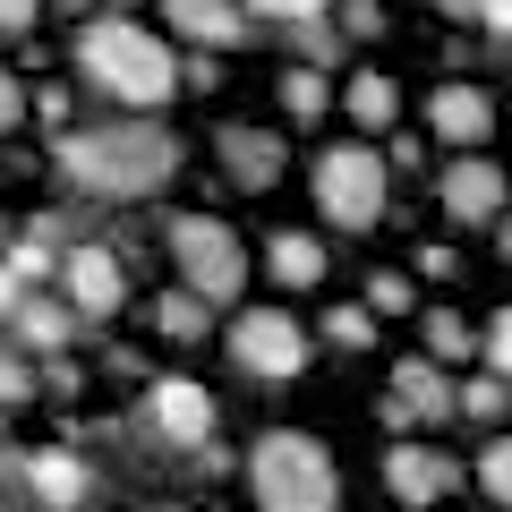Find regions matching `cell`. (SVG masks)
<instances>
[{
  "label": "cell",
  "instance_id": "20",
  "mask_svg": "<svg viewBox=\"0 0 512 512\" xmlns=\"http://www.w3.org/2000/svg\"><path fill=\"white\" fill-rule=\"evenodd\" d=\"M393 103H402V94H393V77H376V69L350 77V111H359L367 128H393Z\"/></svg>",
  "mask_w": 512,
  "mask_h": 512
},
{
  "label": "cell",
  "instance_id": "6",
  "mask_svg": "<svg viewBox=\"0 0 512 512\" xmlns=\"http://www.w3.org/2000/svg\"><path fill=\"white\" fill-rule=\"evenodd\" d=\"M231 359L248 367V376H265V384H291L299 367H308V333H299L282 308H248L231 325Z\"/></svg>",
  "mask_w": 512,
  "mask_h": 512
},
{
  "label": "cell",
  "instance_id": "5",
  "mask_svg": "<svg viewBox=\"0 0 512 512\" xmlns=\"http://www.w3.org/2000/svg\"><path fill=\"white\" fill-rule=\"evenodd\" d=\"M171 256H180V274L197 282L205 299H239V282H248V256H239V239L222 231L214 214H180L171 222Z\"/></svg>",
  "mask_w": 512,
  "mask_h": 512
},
{
  "label": "cell",
  "instance_id": "10",
  "mask_svg": "<svg viewBox=\"0 0 512 512\" xmlns=\"http://www.w3.org/2000/svg\"><path fill=\"white\" fill-rule=\"evenodd\" d=\"M436 188H444V214H453V222H495V214H504V171L478 163V154H470V163H444Z\"/></svg>",
  "mask_w": 512,
  "mask_h": 512
},
{
  "label": "cell",
  "instance_id": "33",
  "mask_svg": "<svg viewBox=\"0 0 512 512\" xmlns=\"http://www.w3.org/2000/svg\"><path fill=\"white\" fill-rule=\"evenodd\" d=\"M444 9H453V18H478V9H487V0H444Z\"/></svg>",
  "mask_w": 512,
  "mask_h": 512
},
{
  "label": "cell",
  "instance_id": "38",
  "mask_svg": "<svg viewBox=\"0 0 512 512\" xmlns=\"http://www.w3.org/2000/svg\"><path fill=\"white\" fill-rule=\"evenodd\" d=\"M504 512H512V504H504Z\"/></svg>",
  "mask_w": 512,
  "mask_h": 512
},
{
  "label": "cell",
  "instance_id": "26",
  "mask_svg": "<svg viewBox=\"0 0 512 512\" xmlns=\"http://www.w3.org/2000/svg\"><path fill=\"white\" fill-rule=\"evenodd\" d=\"M256 18H291V26H308V18H325L333 0H248Z\"/></svg>",
  "mask_w": 512,
  "mask_h": 512
},
{
  "label": "cell",
  "instance_id": "15",
  "mask_svg": "<svg viewBox=\"0 0 512 512\" xmlns=\"http://www.w3.org/2000/svg\"><path fill=\"white\" fill-rule=\"evenodd\" d=\"M265 265H274V282H282V291H316V282H325V248H316L308 231H274Z\"/></svg>",
  "mask_w": 512,
  "mask_h": 512
},
{
  "label": "cell",
  "instance_id": "12",
  "mask_svg": "<svg viewBox=\"0 0 512 512\" xmlns=\"http://www.w3.org/2000/svg\"><path fill=\"white\" fill-rule=\"evenodd\" d=\"M427 120H436V137H444V146H487V128H495V103H487L478 86H436Z\"/></svg>",
  "mask_w": 512,
  "mask_h": 512
},
{
  "label": "cell",
  "instance_id": "14",
  "mask_svg": "<svg viewBox=\"0 0 512 512\" xmlns=\"http://www.w3.org/2000/svg\"><path fill=\"white\" fill-rule=\"evenodd\" d=\"M393 393H402L419 419H453V410H461L453 376H436V359H393Z\"/></svg>",
  "mask_w": 512,
  "mask_h": 512
},
{
  "label": "cell",
  "instance_id": "17",
  "mask_svg": "<svg viewBox=\"0 0 512 512\" xmlns=\"http://www.w3.org/2000/svg\"><path fill=\"white\" fill-rule=\"evenodd\" d=\"M9 325H18V342H35V350L69 342V308H43L35 291H9Z\"/></svg>",
  "mask_w": 512,
  "mask_h": 512
},
{
  "label": "cell",
  "instance_id": "9",
  "mask_svg": "<svg viewBox=\"0 0 512 512\" xmlns=\"http://www.w3.org/2000/svg\"><path fill=\"white\" fill-rule=\"evenodd\" d=\"M453 478H461V470L436 453V444H393V453H384V487L402 495V504H444Z\"/></svg>",
  "mask_w": 512,
  "mask_h": 512
},
{
  "label": "cell",
  "instance_id": "34",
  "mask_svg": "<svg viewBox=\"0 0 512 512\" xmlns=\"http://www.w3.org/2000/svg\"><path fill=\"white\" fill-rule=\"evenodd\" d=\"M495 248H504V256H512V214H504V239H495Z\"/></svg>",
  "mask_w": 512,
  "mask_h": 512
},
{
  "label": "cell",
  "instance_id": "35",
  "mask_svg": "<svg viewBox=\"0 0 512 512\" xmlns=\"http://www.w3.org/2000/svg\"><path fill=\"white\" fill-rule=\"evenodd\" d=\"M60 9H86V0H60Z\"/></svg>",
  "mask_w": 512,
  "mask_h": 512
},
{
  "label": "cell",
  "instance_id": "23",
  "mask_svg": "<svg viewBox=\"0 0 512 512\" xmlns=\"http://www.w3.org/2000/svg\"><path fill=\"white\" fill-rule=\"evenodd\" d=\"M325 342L333 350H367V342H376V316H367V308H333L325 316Z\"/></svg>",
  "mask_w": 512,
  "mask_h": 512
},
{
  "label": "cell",
  "instance_id": "2",
  "mask_svg": "<svg viewBox=\"0 0 512 512\" xmlns=\"http://www.w3.org/2000/svg\"><path fill=\"white\" fill-rule=\"evenodd\" d=\"M77 69L103 94H120V103H163L171 77H180L171 52H163V35H146L128 9H111V18H94L86 35H77Z\"/></svg>",
  "mask_w": 512,
  "mask_h": 512
},
{
  "label": "cell",
  "instance_id": "3",
  "mask_svg": "<svg viewBox=\"0 0 512 512\" xmlns=\"http://www.w3.org/2000/svg\"><path fill=\"white\" fill-rule=\"evenodd\" d=\"M248 487H256V504L265 512H333L342 504V478H333V453L316 436H265L256 444V461H248Z\"/></svg>",
  "mask_w": 512,
  "mask_h": 512
},
{
  "label": "cell",
  "instance_id": "13",
  "mask_svg": "<svg viewBox=\"0 0 512 512\" xmlns=\"http://www.w3.org/2000/svg\"><path fill=\"white\" fill-rule=\"evenodd\" d=\"M222 163H231L239 188H274L282 180V146L265 128H222Z\"/></svg>",
  "mask_w": 512,
  "mask_h": 512
},
{
  "label": "cell",
  "instance_id": "19",
  "mask_svg": "<svg viewBox=\"0 0 512 512\" xmlns=\"http://www.w3.org/2000/svg\"><path fill=\"white\" fill-rule=\"evenodd\" d=\"M205 308H214V299H205L197 282H188V291H163V308H154V325H163L171 342H205Z\"/></svg>",
  "mask_w": 512,
  "mask_h": 512
},
{
  "label": "cell",
  "instance_id": "18",
  "mask_svg": "<svg viewBox=\"0 0 512 512\" xmlns=\"http://www.w3.org/2000/svg\"><path fill=\"white\" fill-rule=\"evenodd\" d=\"M43 274H52V231H43V222H26V231L9 239V291H35Z\"/></svg>",
  "mask_w": 512,
  "mask_h": 512
},
{
  "label": "cell",
  "instance_id": "36",
  "mask_svg": "<svg viewBox=\"0 0 512 512\" xmlns=\"http://www.w3.org/2000/svg\"><path fill=\"white\" fill-rule=\"evenodd\" d=\"M111 9H128V0H111Z\"/></svg>",
  "mask_w": 512,
  "mask_h": 512
},
{
  "label": "cell",
  "instance_id": "22",
  "mask_svg": "<svg viewBox=\"0 0 512 512\" xmlns=\"http://www.w3.org/2000/svg\"><path fill=\"white\" fill-rule=\"evenodd\" d=\"M282 103H291V120H316V111L333 103V94H325V77H316V60H308V69H291V77H282Z\"/></svg>",
  "mask_w": 512,
  "mask_h": 512
},
{
  "label": "cell",
  "instance_id": "24",
  "mask_svg": "<svg viewBox=\"0 0 512 512\" xmlns=\"http://www.w3.org/2000/svg\"><path fill=\"white\" fill-rule=\"evenodd\" d=\"M478 478H487V495H495V504H512V444H487Z\"/></svg>",
  "mask_w": 512,
  "mask_h": 512
},
{
  "label": "cell",
  "instance_id": "25",
  "mask_svg": "<svg viewBox=\"0 0 512 512\" xmlns=\"http://www.w3.org/2000/svg\"><path fill=\"white\" fill-rule=\"evenodd\" d=\"M461 410H470V419H495V410H504V376H478V384H461Z\"/></svg>",
  "mask_w": 512,
  "mask_h": 512
},
{
  "label": "cell",
  "instance_id": "30",
  "mask_svg": "<svg viewBox=\"0 0 512 512\" xmlns=\"http://www.w3.org/2000/svg\"><path fill=\"white\" fill-rule=\"evenodd\" d=\"M342 35H384V9L376 0H342Z\"/></svg>",
  "mask_w": 512,
  "mask_h": 512
},
{
  "label": "cell",
  "instance_id": "27",
  "mask_svg": "<svg viewBox=\"0 0 512 512\" xmlns=\"http://www.w3.org/2000/svg\"><path fill=\"white\" fill-rule=\"evenodd\" d=\"M367 308H376V316L410 308V282H402V274H376V282H367Z\"/></svg>",
  "mask_w": 512,
  "mask_h": 512
},
{
  "label": "cell",
  "instance_id": "21",
  "mask_svg": "<svg viewBox=\"0 0 512 512\" xmlns=\"http://www.w3.org/2000/svg\"><path fill=\"white\" fill-rule=\"evenodd\" d=\"M427 350H436V359H470V350H478V333L461 325L453 308H427Z\"/></svg>",
  "mask_w": 512,
  "mask_h": 512
},
{
  "label": "cell",
  "instance_id": "29",
  "mask_svg": "<svg viewBox=\"0 0 512 512\" xmlns=\"http://www.w3.org/2000/svg\"><path fill=\"white\" fill-rule=\"evenodd\" d=\"M487 367H495V376H512V308L487 325Z\"/></svg>",
  "mask_w": 512,
  "mask_h": 512
},
{
  "label": "cell",
  "instance_id": "28",
  "mask_svg": "<svg viewBox=\"0 0 512 512\" xmlns=\"http://www.w3.org/2000/svg\"><path fill=\"white\" fill-rule=\"evenodd\" d=\"M342 43H350V35H325V26L308 18V35H299V52H308L316 69H333V60H342Z\"/></svg>",
  "mask_w": 512,
  "mask_h": 512
},
{
  "label": "cell",
  "instance_id": "1",
  "mask_svg": "<svg viewBox=\"0 0 512 512\" xmlns=\"http://www.w3.org/2000/svg\"><path fill=\"white\" fill-rule=\"evenodd\" d=\"M52 163L69 171L86 197H154V188L180 171V146H171L154 120H103V128H60Z\"/></svg>",
  "mask_w": 512,
  "mask_h": 512
},
{
  "label": "cell",
  "instance_id": "32",
  "mask_svg": "<svg viewBox=\"0 0 512 512\" xmlns=\"http://www.w3.org/2000/svg\"><path fill=\"white\" fill-rule=\"evenodd\" d=\"M0 26H9V35H26V26H35V0H0Z\"/></svg>",
  "mask_w": 512,
  "mask_h": 512
},
{
  "label": "cell",
  "instance_id": "31",
  "mask_svg": "<svg viewBox=\"0 0 512 512\" xmlns=\"http://www.w3.org/2000/svg\"><path fill=\"white\" fill-rule=\"evenodd\" d=\"M478 26H487L495 43H512V0H487V9H478Z\"/></svg>",
  "mask_w": 512,
  "mask_h": 512
},
{
  "label": "cell",
  "instance_id": "7",
  "mask_svg": "<svg viewBox=\"0 0 512 512\" xmlns=\"http://www.w3.org/2000/svg\"><path fill=\"white\" fill-rule=\"evenodd\" d=\"M146 427L163 444H180V453H205L214 444V402H205V384H188V376H163L146 393Z\"/></svg>",
  "mask_w": 512,
  "mask_h": 512
},
{
  "label": "cell",
  "instance_id": "8",
  "mask_svg": "<svg viewBox=\"0 0 512 512\" xmlns=\"http://www.w3.org/2000/svg\"><path fill=\"white\" fill-rule=\"evenodd\" d=\"M60 274H69V308H77V316H94V325H103V316L120 308V291H128L120 256H111L103 239H86V248H69V265H60Z\"/></svg>",
  "mask_w": 512,
  "mask_h": 512
},
{
  "label": "cell",
  "instance_id": "37",
  "mask_svg": "<svg viewBox=\"0 0 512 512\" xmlns=\"http://www.w3.org/2000/svg\"><path fill=\"white\" fill-rule=\"evenodd\" d=\"M154 512H171V504H154Z\"/></svg>",
  "mask_w": 512,
  "mask_h": 512
},
{
  "label": "cell",
  "instance_id": "16",
  "mask_svg": "<svg viewBox=\"0 0 512 512\" xmlns=\"http://www.w3.org/2000/svg\"><path fill=\"white\" fill-rule=\"evenodd\" d=\"M26 478H35V495H43L52 512H77V504H86V461H77V453H35V461H26Z\"/></svg>",
  "mask_w": 512,
  "mask_h": 512
},
{
  "label": "cell",
  "instance_id": "11",
  "mask_svg": "<svg viewBox=\"0 0 512 512\" xmlns=\"http://www.w3.org/2000/svg\"><path fill=\"white\" fill-rule=\"evenodd\" d=\"M163 18L180 26L188 43H205V52H239V43H248L239 0H163Z\"/></svg>",
  "mask_w": 512,
  "mask_h": 512
},
{
  "label": "cell",
  "instance_id": "4",
  "mask_svg": "<svg viewBox=\"0 0 512 512\" xmlns=\"http://www.w3.org/2000/svg\"><path fill=\"white\" fill-rule=\"evenodd\" d=\"M316 205H325V222H342V231H367V222L384 214V163L367 146L316 154Z\"/></svg>",
  "mask_w": 512,
  "mask_h": 512
}]
</instances>
